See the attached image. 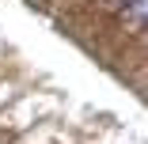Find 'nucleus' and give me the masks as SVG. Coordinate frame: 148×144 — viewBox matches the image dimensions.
<instances>
[{"label":"nucleus","instance_id":"obj_1","mask_svg":"<svg viewBox=\"0 0 148 144\" xmlns=\"http://www.w3.org/2000/svg\"><path fill=\"white\" fill-rule=\"evenodd\" d=\"M144 8H148V0H133L129 8H122V12L129 15V23L137 27V31H140V27H144Z\"/></svg>","mask_w":148,"mask_h":144},{"label":"nucleus","instance_id":"obj_2","mask_svg":"<svg viewBox=\"0 0 148 144\" xmlns=\"http://www.w3.org/2000/svg\"><path fill=\"white\" fill-rule=\"evenodd\" d=\"M106 4H114V8H129L133 0H106Z\"/></svg>","mask_w":148,"mask_h":144}]
</instances>
